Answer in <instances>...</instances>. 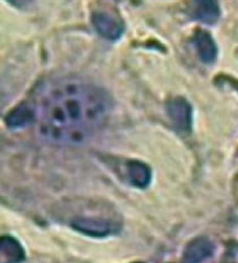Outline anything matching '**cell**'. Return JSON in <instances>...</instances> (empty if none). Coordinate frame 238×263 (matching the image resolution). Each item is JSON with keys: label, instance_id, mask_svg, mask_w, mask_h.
Returning <instances> with one entry per match:
<instances>
[{"label": "cell", "instance_id": "cell-3", "mask_svg": "<svg viewBox=\"0 0 238 263\" xmlns=\"http://www.w3.org/2000/svg\"><path fill=\"white\" fill-rule=\"evenodd\" d=\"M72 227L85 235L106 236L115 231V227L110 221L97 218H77L72 222Z\"/></svg>", "mask_w": 238, "mask_h": 263}, {"label": "cell", "instance_id": "cell-6", "mask_svg": "<svg viewBox=\"0 0 238 263\" xmlns=\"http://www.w3.org/2000/svg\"><path fill=\"white\" fill-rule=\"evenodd\" d=\"M93 24H94L98 34H101L106 40H111V41L118 40L123 32V26L121 23L117 22L115 18H112L108 14H104V13H94L93 14Z\"/></svg>", "mask_w": 238, "mask_h": 263}, {"label": "cell", "instance_id": "cell-9", "mask_svg": "<svg viewBox=\"0 0 238 263\" xmlns=\"http://www.w3.org/2000/svg\"><path fill=\"white\" fill-rule=\"evenodd\" d=\"M127 175L133 186L140 189L147 187L152 179V173L147 165L139 161H131L127 163Z\"/></svg>", "mask_w": 238, "mask_h": 263}, {"label": "cell", "instance_id": "cell-2", "mask_svg": "<svg viewBox=\"0 0 238 263\" xmlns=\"http://www.w3.org/2000/svg\"><path fill=\"white\" fill-rule=\"evenodd\" d=\"M167 111L171 121L180 131L188 133L192 125V111L189 103L182 97H175L167 104Z\"/></svg>", "mask_w": 238, "mask_h": 263}, {"label": "cell", "instance_id": "cell-10", "mask_svg": "<svg viewBox=\"0 0 238 263\" xmlns=\"http://www.w3.org/2000/svg\"><path fill=\"white\" fill-rule=\"evenodd\" d=\"M6 123L10 128H21L32 123V110L30 106L21 104L6 117Z\"/></svg>", "mask_w": 238, "mask_h": 263}, {"label": "cell", "instance_id": "cell-8", "mask_svg": "<svg viewBox=\"0 0 238 263\" xmlns=\"http://www.w3.org/2000/svg\"><path fill=\"white\" fill-rule=\"evenodd\" d=\"M195 47L198 49V54L201 59L206 64H212L214 62L217 55L216 44L213 41V38L207 34V32L199 31L195 35Z\"/></svg>", "mask_w": 238, "mask_h": 263}, {"label": "cell", "instance_id": "cell-11", "mask_svg": "<svg viewBox=\"0 0 238 263\" xmlns=\"http://www.w3.org/2000/svg\"><path fill=\"white\" fill-rule=\"evenodd\" d=\"M10 3H13L14 6H20V7H23V6H26L30 0H9Z\"/></svg>", "mask_w": 238, "mask_h": 263}, {"label": "cell", "instance_id": "cell-4", "mask_svg": "<svg viewBox=\"0 0 238 263\" xmlns=\"http://www.w3.org/2000/svg\"><path fill=\"white\" fill-rule=\"evenodd\" d=\"M190 14L205 24H213L220 16L219 3L217 0H192Z\"/></svg>", "mask_w": 238, "mask_h": 263}, {"label": "cell", "instance_id": "cell-7", "mask_svg": "<svg viewBox=\"0 0 238 263\" xmlns=\"http://www.w3.org/2000/svg\"><path fill=\"white\" fill-rule=\"evenodd\" d=\"M24 249L11 236L0 238V263H21L24 260Z\"/></svg>", "mask_w": 238, "mask_h": 263}, {"label": "cell", "instance_id": "cell-1", "mask_svg": "<svg viewBox=\"0 0 238 263\" xmlns=\"http://www.w3.org/2000/svg\"><path fill=\"white\" fill-rule=\"evenodd\" d=\"M30 107L39 138L55 145H80L106 123L111 102L89 82L59 79L44 85Z\"/></svg>", "mask_w": 238, "mask_h": 263}, {"label": "cell", "instance_id": "cell-5", "mask_svg": "<svg viewBox=\"0 0 238 263\" xmlns=\"http://www.w3.org/2000/svg\"><path fill=\"white\" fill-rule=\"evenodd\" d=\"M213 243L207 238H196L186 247L184 252L185 263H202L212 256Z\"/></svg>", "mask_w": 238, "mask_h": 263}]
</instances>
